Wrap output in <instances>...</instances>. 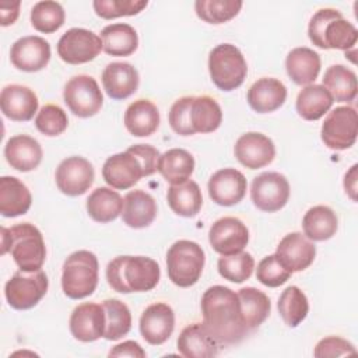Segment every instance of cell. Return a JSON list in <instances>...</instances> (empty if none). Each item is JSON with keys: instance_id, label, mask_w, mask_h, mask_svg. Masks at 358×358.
Listing matches in <instances>:
<instances>
[{"instance_id": "cell-1", "label": "cell", "mask_w": 358, "mask_h": 358, "mask_svg": "<svg viewBox=\"0 0 358 358\" xmlns=\"http://www.w3.org/2000/svg\"><path fill=\"white\" fill-rule=\"evenodd\" d=\"M201 313L203 324L221 345L236 344L249 333L242 317L239 296L228 287L207 288L201 296Z\"/></svg>"}, {"instance_id": "cell-2", "label": "cell", "mask_w": 358, "mask_h": 358, "mask_svg": "<svg viewBox=\"0 0 358 358\" xmlns=\"http://www.w3.org/2000/svg\"><path fill=\"white\" fill-rule=\"evenodd\" d=\"M169 124L179 136L215 131L222 122V110L218 102L208 96H182L171 106Z\"/></svg>"}, {"instance_id": "cell-3", "label": "cell", "mask_w": 358, "mask_h": 358, "mask_svg": "<svg viewBox=\"0 0 358 358\" xmlns=\"http://www.w3.org/2000/svg\"><path fill=\"white\" fill-rule=\"evenodd\" d=\"M159 277L158 263L147 256H117L106 266L108 284L120 294L151 291Z\"/></svg>"}, {"instance_id": "cell-4", "label": "cell", "mask_w": 358, "mask_h": 358, "mask_svg": "<svg viewBox=\"0 0 358 358\" xmlns=\"http://www.w3.org/2000/svg\"><path fill=\"white\" fill-rule=\"evenodd\" d=\"M1 255L11 253L20 270L31 273L42 268L46 259V246L41 231L29 224L21 222L11 228L1 227Z\"/></svg>"}, {"instance_id": "cell-5", "label": "cell", "mask_w": 358, "mask_h": 358, "mask_svg": "<svg viewBox=\"0 0 358 358\" xmlns=\"http://www.w3.org/2000/svg\"><path fill=\"white\" fill-rule=\"evenodd\" d=\"M308 35L310 42L320 49H354L358 31L343 14L334 8H322L309 21Z\"/></svg>"}, {"instance_id": "cell-6", "label": "cell", "mask_w": 358, "mask_h": 358, "mask_svg": "<svg viewBox=\"0 0 358 358\" xmlns=\"http://www.w3.org/2000/svg\"><path fill=\"white\" fill-rule=\"evenodd\" d=\"M98 259L90 250L73 252L63 263L62 289L70 299L90 296L98 285Z\"/></svg>"}, {"instance_id": "cell-7", "label": "cell", "mask_w": 358, "mask_h": 358, "mask_svg": "<svg viewBox=\"0 0 358 358\" xmlns=\"http://www.w3.org/2000/svg\"><path fill=\"white\" fill-rule=\"evenodd\" d=\"M204 262L206 255L199 243L187 239L176 241L166 252L168 277L175 285L189 288L199 281Z\"/></svg>"}, {"instance_id": "cell-8", "label": "cell", "mask_w": 358, "mask_h": 358, "mask_svg": "<svg viewBox=\"0 0 358 358\" xmlns=\"http://www.w3.org/2000/svg\"><path fill=\"white\" fill-rule=\"evenodd\" d=\"M211 81L221 91H232L242 85L248 74V64L242 52L231 43L217 45L208 56Z\"/></svg>"}, {"instance_id": "cell-9", "label": "cell", "mask_w": 358, "mask_h": 358, "mask_svg": "<svg viewBox=\"0 0 358 358\" xmlns=\"http://www.w3.org/2000/svg\"><path fill=\"white\" fill-rule=\"evenodd\" d=\"M49 287L48 275L43 270L17 271L6 282L4 295L8 305L17 310H27L38 305Z\"/></svg>"}, {"instance_id": "cell-10", "label": "cell", "mask_w": 358, "mask_h": 358, "mask_svg": "<svg viewBox=\"0 0 358 358\" xmlns=\"http://www.w3.org/2000/svg\"><path fill=\"white\" fill-rule=\"evenodd\" d=\"M63 99L70 112L78 117L96 115L103 103V95L96 80L87 74L74 76L66 83Z\"/></svg>"}, {"instance_id": "cell-11", "label": "cell", "mask_w": 358, "mask_h": 358, "mask_svg": "<svg viewBox=\"0 0 358 358\" xmlns=\"http://www.w3.org/2000/svg\"><path fill=\"white\" fill-rule=\"evenodd\" d=\"M358 133V116L352 106H337L326 116L320 137L331 150H347L354 145Z\"/></svg>"}, {"instance_id": "cell-12", "label": "cell", "mask_w": 358, "mask_h": 358, "mask_svg": "<svg viewBox=\"0 0 358 358\" xmlns=\"http://www.w3.org/2000/svg\"><path fill=\"white\" fill-rule=\"evenodd\" d=\"M102 49L101 36L85 28H70L57 42V55L69 64L88 63L94 60Z\"/></svg>"}, {"instance_id": "cell-13", "label": "cell", "mask_w": 358, "mask_h": 358, "mask_svg": "<svg viewBox=\"0 0 358 358\" xmlns=\"http://www.w3.org/2000/svg\"><path fill=\"white\" fill-rule=\"evenodd\" d=\"M253 204L264 213L281 210L289 199V183L278 172H262L257 175L250 187Z\"/></svg>"}, {"instance_id": "cell-14", "label": "cell", "mask_w": 358, "mask_h": 358, "mask_svg": "<svg viewBox=\"0 0 358 358\" xmlns=\"http://www.w3.org/2000/svg\"><path fill=\"white\" fill-rule=\"evenodd\" d=\"M95 172L92 164L78 155L63 159L55 172L57 189L67 196H81L94 183Z\"/></svg>"}, {"instance_id": "cell-15", "label": "cell", "mask_w": 358, "mask_h": 358, "mask_svg": "<svg viewBox=\"0 0 358 358\" xmlns=\"http://www.w3.org/2000/svg\"><path fill=\"white\" fill-rule=\"evenodd\" d=\"M145 176L140 158L129 148L124 152L108 157L102 166L103 180L113 189L126 190Z\"/></svg>"}, {"instance_id": "cell-16", "label": "cell", "mask_w": 358, "mask_h": 358, "mask_svg": "<svg viewBox=\"0 0 358 358\" xmlns=\"http://www.w3.org/2000/svg\"><path fill=\"white\" fill-rule=\"evenodd\" d=\"M208 241L217 253L228 256L243 250L249 242V231L239 218L222 217L211 225Z\"/></svg>"}, {"instance_id": "cell-17", "label": "cell", "mask_w": 358, "mask_h": 358, "mask_svg": "<svg viewBox=\"0 0 358 358\" xmlns=\"http://www.w3.org/2000/svg\"><path fill=\"white\" fill-rule=\"evenodd\" d=\"M10 59L18 70L28 73L39 71L50 60V45L42 36H22L11 45Z\"/></svg>"}, {"instance_id": "cell-18", "label": "cell", "mask_w": 358, "mask_h": 358, "mask_svg": "<svg viewBox=\"0 0 358 358\" xmlns=\"http://www.w3.org/2000/svg\"><path fill=\"white\" fill-rule=\"evenodd\" d=\"M207 187L208 196L215 204L231 207L242 201L246 194L248 182L241 171L224 168L211 175Z\"/></svg>"}, {"instance_id": "cell-19", "label": "cell", "mask_w": 358, "mask_h": 358, "mask_svg": "<svg viewBox=\"0 0 358 358\" xmlns=\"http://www.w3.org/2000/svg\"><path fill=\"white\" fill-rule=\"evenodd\" d=\"M234 154L243 166L259 169L273 162L275 157V145L270 137L262 133L249 131L236 140Z\"/></svg>"}, {"instance_id": "cell-20", "label": "cell", "mask_w": 358, "mask_h": 358, "mask_svg": "<svg viewBox=\"0 0 358 358\" xmlns=\"http://www.w3.org/2000/svg\"><path fill=\"white\" fill-rule=\"evenodd\" d=\"M175 327V315L168 303L157 302L144 309L140 317V333L151 345L164 344Z\"/></svg>"}, {"instance_id": "cell-21", "label": "cell", "mask_w": 358, "mask_h": 358, "mask_svg": "<svg viewBox=\"0 0 358 358\" xmlns=\"http://www.w3.org/2000/svg\"><path fill=\"white\" fill-rule=\"evenodd\" d=\"M70 331L73 337L83 343H91L103 337L105 310L94 302H85L74 308L70 316Z\"/></svg>"}, {"instance_id": "cell-22", "label": "cell", "mask_w": 358, "mask_h": 358, "mask_svg": "<svg viewBox=\"0 0 358 358\" xmlns=\"http://www.w3.org/2000/svg\"><path fill=\"white\" fill-rule=\"evenodd\" d=\"M0 108L10 120L28 122L38 110V96L25 85L10 84L1 90Z\"/></svg>"}, {"instance_id": "cell-23", "label": "cell", "mask_w": 358, "mask_h": 358, "mask_svg": "<svg viewBox=\"0 0 358 358\" xmlns=\"http://www.w3.org/2000/svg\"><path fill=\"white\" fill-rule=\"evenodd\" d=\"M275 255L292 273L302 271L313 263L316 246L301 232H291L280 241Z\"/></svg>"}, {"instance_id": "cell-24", "label": "cell", "mask_w": 358, "mask_h": 358, "mask_svg": "<svg viewBox=\"0 0 358 358\" xmlns=\"http://www.w3.org/2000/svg\"><path fill=\"white\" fill-rule=\"evenodd\" d=\"M140 77L134 66L127 62L109 63L102 71V85L112 99H126L138 88Z\"/></svg>"}, {"instance_id": "cell-25", "label": "cell", "mask_w": 358, "mask_h": 358, "mask_svg": "<svg viewBox=\"0 0 358 358\" xmlns=\"http://www.w3.org/2000/svg\"><path fill=\"white\" fill-rule=\"evenodd\" d=\"M176 345L179 354L186 358H211L220 352L221 347L203 323L186 326L180 331Z\"/></svg>"}, {"instance_id": "cell-26", "label": "cell", "mask_w": 358, "mask_h": 358, "mask_svg": "<svg viewBox=\"0 0 358 358\" xmlns=\"http://www.w3.org/2000/svg\"><path fill=\"white\" fill-rule=\"evenodd\" d=\"M246 99L255 112L270 113L284 105L287 99V88L277 78L263 77L250 85Z\"/></svg>"}, {"instance_id": "cell-27", "label": "cell", "mask_w": 358, "mask_h": 358, "mask_svg": "<svg viewBox=\"0 0 358 358\" xmlns=\"http://www.w3.org/2000/svg\"><path fill=\"white\" fill-rule=\"evenodd\" d=\"M42 147L31 136L17 134L8 138L4 147V157L11 168L20 172H29L38 168L42 161Z\"/></svg>"}, {"instance_id": "cell-28", "label": "cell", "mask_w": 358, "mask_h": 358, "mask_svg": "<svg viewBox=\"0 0 358 358\" xmlns=\"http://www.w3.org/2000/svg\"><path fill=\"white\" fill-rule=\"evenodd\" d=\"M157 215L154 197L144 190H131L123 199V222L134 229L148 227Z\"/></svg>"}, {"instance_id": "cell-29", "label": "cell", "mask_w": 358, "mask_h": 358, "mask_svg": "<svg viewBox=\"0 0 358 358\" xmlns=\"http://www.w3.org/2000/svg\"><path fill=\"white\" fill-rule=\"evenodd\" d=\"M32 203L28 187L15 176L0 178V214L3 217H18L25 214Z\"/></svg>"}, {"instance_id": "cell-30", "label": "cell", "mask_w": 358, "mask_h": 358, "mask_svg": "<svg viewBox=\"0 0 358 358\" xmlns=\"http://www.w3.org/2000/svg\"><path fill=\"white\" fill-rule=\"evenodd\" d=\"M285 69L295 84H313L320 73V56L310 48H295L285 59Z\"/></svg>"}, {"instance_id": "cell-31", "label": "cell", "mask_w": 358, "mask_h": 358, "mask_svg": "<svg viewBox=\"0 0 358 358\" xmlns=\"http://www.w3.org/2000/svg\"><path fill=\"white\" fill-rule=\"evenodd\" d=\"M158 108L148 99L131 102L124 112V126L134 137L151 136L159 126Z\"/></svg>"}, {"instance_id": "cell-32", "label": "cell", "mask_w": 358, "mask_h": 358, "mask_svg": "<svg viewBox=\"0 0 358 358\" xmlns=\"http://www.w3.org/2000/svg\"><path fill=\"white\" fill-rule=\"evenodd\" d=\"M166 200L175 214L187 218L197 215L203 206L200 186L190 179L178 185H171L166 193Z\"/></svg>"}, {"instance_id": "cell-33", "label": "cell", "mask_w": 358, "mask_h": 358, "mask_svg": "<svg viewBox=\"0 0 358 358\" xmlns=\"http://www.w3.org/2000/svg\"><path fill=\"white\" fill-rule=\"evenodd\" d=\"M157 171L171 185L186 182L194 171L193 155L183 148H171L159 155Z\"/></svg>"}, {"instance_id": "cell-34", "label": "cell", "mask_w": 358, "mask_h": 358, "mask_svg": "<svg viewBox=\"0 0 358 358\" xmlns=\"http://www.w3.org/2000/svg\"><path fill=\"white\" fill-rule=\"evenodd\" d=\"M337 215L327 206H315L309 208L302 220L303 235L313 242H322L333 238L337 232Z\"/></svg>"}, {"instance_id": "cell-35", "label": "cell", "mask_w": 358, "mask_h": 358, "mask_svg": "<svg viewBox=\"0 0 358 358\" xmlns=\"http://www.w3.org/2000/svg\"><path fill=\"white\" fill-rule=\"evenodd\" d=\"M333 98L329 91L320 84L305 85L296 96V112L305 120H317L333 105Z\"/></svg>"}, {"instance_id": "cell-36", "label": "cell", "mask_w": 358, "mask_h": 358, "mask_svg": "<svg viewBox=\"0 0 358 358\" xmlns=\"http://www.w3.org/2000/svg\"><path fill=\"white\" fill-rule=\"evenodd\" d=\"M105 53L110 56H130L138 46L136 29L124 22L106 25L101 31Z\"/></svg>"}, {"instance_id": "cell-37", "label": "cell", "mask_w": 358, "mask_h": 358, "mask_svg": "<svg viewBox=\"0 0 358 358\" xmlns=\"http://www.w3.org/2000/svg\"><path fill=\"white\" fill-rule=\"evenodd\" d=\"M88 215L96 222H110L123 211L122 196L109 187H96L87 199Z\"/></svg>"}, {"instance_id": "cell-38", "label": "cell", "mask_w": 358, "mask_h": 358, "mask_svg": "<svg viewBox=\"0 0 358 358\" xmlns=\"http://www.w3.org/2000/svg\"><path fill=\"white\" fill-rule=\"evenodd\" d=\"M323 87L329 91L336 102H352L357 96V76L355 73L343 66H330L323 76Z\"/></svg>"}, {"instance_id": "cell-39", "label": "cell", "mask_w": 358, "mask_h": 358, "mask_svg": "<svg viewBox=\"0 0 358 358\" xmlns=\"http://www.w3.org/2000/svg\"><path fill=\"white\" fill-rule=\"evenodd\" d=\"M239 302H241V310L243 322L249 331L259 327L270 315L271 303L268 296L253 287L241 288L238 291Z\"/></svg>"}, {"instance_id": "cell-40", "label": "cell", "mask_w": 358, "mask_h": 358, "mask_svg": "<svg viewBox=\"0 0 358 358\" xmlns=\"http://www.w3.org/2000/svg\"><path fill=\"white\" fill-rule=\"evenodd\" d=\"M277 308L284 323L289 327L301 324L309 312L308 298L296 285H291L281 292Z\"/></svg>"}, {"instance_id": "cell-41", "label": "cell", "mask_w": 358, "mask_h": 358, "mask_svg": "<svg viewBox=\"0 0 358 358\" xmlns=\"http://www.w3.org/2000/svg\"><path fill=\"white\" fill-rule=\"evenodd\" d=\"M102 306L105 310L103 338L115 341L126 336L131 329V313L127 305L119 299H106Z\"/></svg>"}, {"instance_id": "cell-42", "label": "cell", "mask_w": 358, "mask_h": 358, "mask_svg": "<svg viewBox=\"0 0 358 358\" xmlns=\"http://www.w3.org/2000/svg\"><path fill=\"white\" fill-rule=\"evenodd\" d=\"M242 4L241 0H197L194 10L208 24H224L238 15Z\"/></svg>"}, {"instance_id": "cell-43", "label": "cell", "mask_w": 358, "mask_h": 358, "mask_svg": "<svg viewBox=\"0 0 358 358\" xmlns=\"http://www.w3.org/2000/svg\"><path fill=\"white\" fill-rule=\"evenodd\" d=\"M64 10L60 3L45 0L38 1L31 10L32 27L43 34H52L64 24Z\"/></svg>"}, {"instance_id": "cell-44", "label": "cell", "mask_w": 358, "mask_h": 358, "mask_svg": "<svg viewBox=\"0 0 358 358\" xmlns=\"http://www.w3.org/2000/svg\"><path fill=\"white\" fill-rule=\"evenodd\" d=\"M218 273L222 278L231 282H243L246 281L255 268V260L248 252H238L228 256H221L217 263Z\"/></svg>"}, {"instance_id": "cell-45", "label": "cell", "mask_w": 358, "mask_h": 358, "mask_svg": "<svg viewBox=\"0 0 358 358\" xmlns=\"http://www.w3.org/2000/svg\"><path fill=\"white\" fill-rule=\"evenodd\" d=\"M67 124L69 117L66 112L59 105L53 103L43 105L35 117L36 129L48 137L62 134L67 129Z\"/></svg>"}, {"instance_id": "cell-46", "label": "cell", "mask_w": 358, "mask_h": 358, "mask_svg": "<svg viewBox=\"0 0 358 358\" xmlns=\"http://www.w3.org/2000/svg\"><path fill=\"white\" fill-rule=\"evenodd\" d=\"M291 275L292 271L281 263L275 253L263 257L256 268V278L263 285L270 288H275L285 284Z\"/></svg>"}, {"instance_id": "cell-47", "label": "cell", "mask_w": 358, "mask_h": 358, "mask_svg": "<svg viewBox=\"0 0 358 358\" xmlns=\"http://www.w3.org/2000/svg\"><path fill=\"white\" fill-rule=\"evenodd\" d=\"M147 0H95V14L105 20L136 15L147 7Z\"/></svg>"}, {"instance_id": "cell-48", "label": "cell", "mask_w": 358, "mask_h": 358, "mask_svg": "<svg viewBox=\"0 0 358 358\" xmlns=\"http://www.w3.org/2000/svg\"><path fill=\"white\" fill-rule=\"evenodd\" d=\"M355 347L347 341L345 338L337 337V336H330L322 338L315 350L313 355L316 358H326V357H343V355H351L355 354Z\"/></svg>"}, {"instance_id": "cell-49", "label": "cell", "mask_w": 358, "mask_h": 358, "mask_svg": "<svg viewBox=\"0 0 358 358\" xmlns=\"http://www.w3.org/2000/svg\"><path fill=\"white\" fill-rule=\"evenodd\" d=\"M129 150L131 152H134L140 158V161H141V164L144 166L145 176H150V175H152L157 171L159 152H158V150L155 147H152L150 144H136V145L129 147Z\"/></svg>"}, {"instance_id": "cell-50", "label": "cell", "mask_w": 358, "mask_h": 358, "mask_svg": "<svg viewBox=\"0 0 358 358\" xmlns=\"http://www.w3.org/2000/svg\"><path fill=\"white\" fill-rule=\"evenodd\" d=\"M109 357H131V358H144L145 351L141 348V345L137 341L127 340L117 345H115L109 351Z\"/></svg>"}, {"instance_id": "cell-51", "label": "cell", "mask_w": 358, "mask_h": 358, "mask_svg": "<svg viewBox=\"0 0 358 358\" xmlns=\"http://www.w3.org/2000/svg\"><path fill=\"white\" fill-rule=\"evenodd\" d=\"M20 6L21 1H1L0 3V17H1V25L7 27L15 22V20L20 15Z\"/></svg>"}, {"instance_id": "cell-52", "label": "cell", "mask_w": 358, "mask_h": 358, "mask_svg": "<svg viewBox=\"0 0 358 358\" xmlns=\"http://www.w3.org/2000/svg\"><path fill=\"white\" fill-rule=\"evenodd\" d=\"M344 187H345V192L348 193V196L355 201L357 200V197H355V192H357V165H352L351 169L345 173Z\"/></svg>"}]
</instances>
